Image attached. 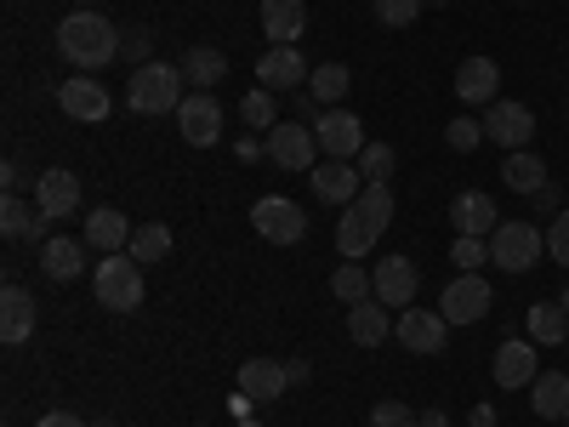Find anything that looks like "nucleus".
<instances>
[{"instance_id": "nucleus-40", "label": "nucleus", "mask_w": 569, "mask_h": 427, "mask_svg": "<svg viewBox=\"0 0 569 427\" xmlns=\"http://www.w3.org/2000/svg\"><path fill=\"white\" fill-rule=\"evenodd\" d=\"M547 257L569 268V211H558V217H552V228H547Z\"/></svg>"}, {"instance_id": "nucleus-18", "label": "nucleus", "mask_w": 569, "mask_h": 427, "mask_svg": "<svg viewBox=\"0 0 569 427\" xmlns=\"http://www.w3.org/2000/svg\"><path fill=\"white\" fill-rule=\"evenodd\" d=\"M257 80H262L268 91H297V86L308 80V63H302L297 46H268V52L257 58Z\"/></svg>"}, {"instance_id": "nucleus-52", "label": "nucleus", "mask_w": 569, "mask_h": 427, "mask_svg": "<svg viewBox=\"0 0 569 427\" xmlns=\"http://www.w3.org/2000/svg\"><path fill=\"white\" fill-rule=\"evenodd\" d=\"M563 427H569V416H563Z\"/></svg>"}, {"instance_id": "nucleus-19", "label": "nucleus", "mask_w": 569, "mask_h": 427, "mask_svg": "<svg viewBox=\"0 0 569 427\" xmlns=\"http://www.w3.org/2000/svg\"><path fill=\"white\" fill-rule=\"evenodd\" d=\"M284 388H291V376H284V365L279 359H246L240 365V394L246 399H257V405H273V399H284Z\"/></svg>"}, {"instance_id": "nucleus-29", "label": "nucleus", "mask_w": 569, "mask_h": 427, "mask_svg": "<svg viewBox=\"0 0 569 427\" xmlns=\"http://www.w3.org/2000/svg\"><path fill=\"white\" fill-rule=\"evenodd\" d=\"M182 75L194 80V91H211V86L228 80V58L217 52V46H194V52L182 58Z\"/></svg>"}, {"instance_id": "nucleus-26", "label": "nucleus", "mask_w": 569, "mask_h": 427, "mask_svg": "<svg viewBox=\"0 0 569 427\" xmlns=\"http://www.w3.org/2000/svg\"><path fill=\"white\" fill-rule=\"evenodd\" d=\"M40 268H46V279H58V285L80 279V268H86V240H63V234H52V240L40 246Z\"/></svg>"}, {"instance_id": "nucleus-3", "label": "nucleus", "mask_w": 569, "mask_h": 427, "mask_svg": "<svg viewBox=\"0 0 569 427\" xmlns=\"http://www.w3.org/2000/svg\"><path fill=\"white\" fill-rule=\"evenodd\" d=\"M182 69H171V63H142V69H131V80H126V103H131V115H177L182 109Z\"/></svg>"}, {"instance_id": "nucleus-51", "label": "nucleus", "mask_w": 569, "mask_h": 427, "mask_svg": "<svg viewBox=\"0 0 569 427\" xmlns=\"http://www.w3.org/2000/svg\"><path fill=\"white\" fill-rule=\"evenodd\" d=\"M240 427H257V421H251V416H246V421H240Z\"/></svg>"}, {"instance_id": "nucleus-7", "label": "nucleus", "mask_w": 569, "mask_h": 427, "mask_svg": "<svg viewBox=\"0 0 569 427\" xmlns=\"http://www.w3.org/2000/svg\"><path fill=\"white\" fill-rule=\"evenodd\" d=\"M313 137H319L325 160H359V155L370 149V142H365V120L348 115V109H325V115H313Z\"/></svg>"}, {"instance_id": "nucleus-43", "label": "nucleus", "mask_w": 569, "mask_h": 427, "mask_svg": "<svg viewBox=\"0 0 569 427\" xmlns=\"http://www.w3.org/2000/svg\"><path fill=\"white\" fill-rule=\"evenodd\" d=\"M34 427H91V421H80L74 410H46V416H40Z\"/></svg>"}, {"instance_id": "nucleus-41", "label": "nucleus", "mask_w": 569, "mask_h": 427, "mask_svg": "<svg viewBox=\"0 0 569 427\" xmlns=\"http://www.w3.org/2000/svg\"><path fill=\"white\" fill-rule=\"evenodd\" d=\"M149 46H154V34L149 29H126V40H120V52H126V63H149Z\"/></svg>"}, {"instance_id": "nucleus-2", "label": "nucleus", "mask_w": 569, "mask_h": 427, "mask_svg": "<svg viewBox=\"0 0 569 427\" xmlns=\"http://www.w3.org/2000/svg\"><path fill=\"white\" fill-rule=\"evenodd\" d=\"M58 52H63L80 75H91V69H103V63L120 58V29H114L103 12L74 7V12L58 23Z\"/></svg>"}, {"instance_id": "nucleus-20", "label": "nucleus", "mask_w": 569, "mask_h": 427, "mask_svg": "<svg viewBox=\"0 0 569 427\" xmlns=\"http://www.w3.org/2000/svg\"><path fill=\"white\" fill-rule=\"evenodd\" d=\"M29 337H34V297L23 285H7V291H0V342L18 348Z\"/></svg>"}, {"instance_id": "nucleus-44", "label": "nucleus", "mask_w": 569, "mask_h": 427, "mask_svg": "<svg viewBox=\"0 0 569 427\" xmlns=\"http://www.w3.org/2000/svg\"><path fill=\"white\" fill-rule=\"evenodd\" d=\"M467 427H496V405H472Z\"/></svg>"}, {"instance_id": "nucleus-42", "label": "nucleus", "mask_w": 569, "mask_h": 427, "mask_svg": "<svg viewBox=\"0 0 569 427\" xmlns=\"http://www.w3.org/2000/svg\"><path fill=\"white\" fill-rule=\"evenodd\" d=\"M0 182H7V195H23V188H29V171H23L18 160H7V166H0Z\"/></svg>"}, {"instance_id": "nucleus-49", "label": "nucleus", "mask_w": 569, "mask_h": 427, "mask_svg": "<svg viewBox=\"0 0 569 427\" xmlns=\"http://www.w3.org/2000/svg\"><path fill=\"white\" fill-rule=\"evenodd\" d=\"M74 7H98V0H74Z\"/></svg>"}, {"instance_id": "nucleus-8", "label": "nucleus", "mask_w": 569, "mask_h": 427, "mask_svg": "<svg viewBox=\"0 0 569 427\" xmlns=\"http://www.w3.org/2000/svg\"><path fill=\"white\" fill-rule=\"evenodd\" d=\"M319 155H325V149H319V137L308 131V120L268 131V160H273L279 171H302V177H308V171L319 166Z\"/></svg>"}, {"instance_id": "nucleus-15", "label": "nucleus", "mask_w": 569, "mask_h": 427, "mask_svg": "<svg viewBox=\"0 0 569 427\" xmlns=\"http://www.w3.org/2000/svg\"><path fill=\"white\" fill-rule=\"evenodd\" d=\"M496 217L501 211H496V200L485 195V188H467V195L450 200V222H456V234H467V240H490V234L501 228Z\"/></svg>"}, {"instance_id": "nucleus-25", "label": "nucleus", "mask_w": 569, "mask_h": 427, "mask_svg": "<svg viewBox=\"0 0 569 427\" xmlns=\"http://www.w3.org/2000/svg\"><path fill=\"white\" fill-rule=\"evenodd\" d=\"M496 86H501L496 58H467V63L456 69V98H461V103H496Z\"/></svg>"}, {"instance_id": "nucleus-12", "label": "nucleus", "mask_w": 569, "mask_h": 427, "mask_svg": "<svg viewBox=\"0 0 569 427\" xmlns=\"http://www.w3.org/2000/svg\"><path fill=\"white\" fill-rule=\"evenodd\" d=\"M370 285H376V302H388V308H410L416 291H421V268L410 257H382L370 268Z\"/></svg>"}, {"instance_id": "nucleus-27", "label": "nucleus", "mask_w": 569, "mask_h": 427, "mask_svg": "<svg viewBox=\"0 0 569 427\" xmlns=\"http://www.w3.org/2000/svg\"><path fill=\"white\" fill-rule=\"evenodd\" d=\"M530 410L541 416V421H563L569 416V376L563 370H541L536 383H530Z\"/></svg>"}, {"instance_id": "nucleus-28", "label": "nucleus", "mask_w": 569, "mask_h": 427, "mask_svg": "<svg viewBox=\"0 0 569 427\" xmlns=\"http://www.w3.org/2000/svg\"><path fill=\"white\" fill-rule=\"evenodd\" d=\"M501 182L512 188V195H541V188H547V166H541V155L512 149L507 166H501Z\"/></svg>"}, {"instance_id": "nucleus-23", "label": "nucleus", "mask_w": 569, "mask_h": 427, "mask_svg": "<svg viewBox=\"0 0 569 427\" xmlns=\"http://www.w3.org/2000/svg\"><path fill=\"white\" fill-rule=\"evenodd\" d=\"M536 342H501L496 348V388H530L536 383Z\"/></svg>"}, {"instance_id": "nucleus-5", "label": "nucleus", "mask_w": 569, "mask_h": 427, "mask_svg": "<svg viewBox=\"0 0 569 427\" xmlns=\"http://www.w3.org/2000/svg\"><path fill=\"white\" fill-rule=\"evenodd\" d=\"M541 251H547V234H541L536 222L507 217V222L490 234V262H496L501 274H530V268L541 262Z\"/></svg>"}, {"instance_id": "nucleus-10", "label": "nucleus", "mask_w": 569, "mask_h": 427, "mask_svg": "<svg viewBox=\"0 0 569 427\" xmlns=\"http://www.w3.org/2000/svg\"><path fill=\"white\" fill-rule=\"evenodd\" d=\"M58 109H63L69 120H80V126H98V120L114 115V98H109V86H103V80L74 75V80L58 86Z\"/></svg>"}, {"instance_id": "nucleus-35", "label": "nucleus", "mask_w": 569, "mask_h": 427, "mask_svg": "<svg viewBox=\"0 0 569 427\" xmlns=\"http://www.w3.org/2000/svg\"><path fill=\"white\" fill-rule=\"evenodd\" d=\"M421 7H427V0H370V12L382 18L388 29H405V23H416V18H421Z\"/></svg>"}, {"instance_id": "nucleus-30", "label": "nucleus", "mask_w": 569, "mask_h": 427, "mask_svg": "<svg viewBox=\"0 0 569 427\" xmlns=\"http://www.w3.org/2000/svg\"><path fill=\"white\" fill-rule=\"evenodd\" d=\"M530 337H536V348H563V337H569L563 302H536L530 308Z\"/></svg>"}, {"instance_id": "nucleus-48", "label": "nucleus", "mask_w": 569, "mask_h": 427, "mask_svg": "<svg viewBox=\"0 0 569 427\" xmlns=\"http://www.w3.org/2000/svg\"><path fill=\"white\" fill-rule=\"evenodd\" d=\"M427 7H450V0H427Z\"/></svg>"}, {"instance_id": "nucleus-16", "label": "nucleus", "mask_w": 569, "mask_h": 427, "mask_svg": "<svg viewBox=\"0 0 569 427\" xmlns=\"http://www.w3.org/2000/svg\"><path fill=\"white\" fill-rule=\"evenodd\" d=\"M34 206H40L46 217H69V211H80V177L63 171V166L40 171V177H34Z\"/></svg>"}, {"instance_id": "nucleus-50", "label": "nucleus", "mask_w": 569, "mask_h": 427, "mask_svg": "<svg viewBox=\"0 0 569 427\" xmlns=\"http://www.w3.org/2000/svg\"><path fill=\"white\" fill-rule=\"evenodd\" d=\"M91 427H114V421H91Z\"/></svg>"}, {"instance_id": "nucleus-22", "label": "nucleus", "mask_w": 569, "mask_h": 427, "mask_svg": "<svg viewBox=\"0 0 569 427\" xmlns=\"http://www.w3.org/2000/svg\"><path fill=\"white\" fill-rule=\"evenodd\" d=\"M348 337H353L359 348H382V342L393 337V319H388V302H376V297L353 302V308H348Z\"/></svg>"}, {"instance_id": "nucleus-37", "label": "nucleus", "mask_w": 569, "mask_h": 427, "mask_svg": "<svg viewBox=\"0 0 569 427\" xmlns=\"http://www.w3.org/2000/svg\"><path fill=\"white\" fill-rule=\"evenodd\" d=\"M445 142H450L456 155H472V149L485 142V120H467V115H461V120H450V126H445Z\"/></svg>"}, {"instance_id": "nucleus-14", "label": "nucleus", "mask_w": 569, "mask_h": 427, "mask_svg": "<svg viewBox=\"0 0 569 427\" xmlns=\"http://www.w3.org/2000/svg\"><path fill=\"white\" fill-rule=\"evenodd\" d=\"M485 137L501 142L507 155H512V149H530V142H536V115H530L525 103H490V115H485Z\"/></svg>"}, {"instance_id": "nucleus-21", "label": "nucleus", "mask_w": 569, "mask_h": 427, "mask_svg": "<svg viewBox=\"0 0 569 427\" xmlns=\"http://www.w3.org/2000/svg\"><path fill=\"white\" fill-rule=\"evenodd\" d=\"M131 234H137V228L126 222V211L103 206V211H91V217H86V234H80V240H86L91 251H103V257H109V251H126V246H131Z\"/></svg>"}, {"instance_id": "nucleus-32", "label": "nucleus", "mask_w": 569, "mask_h": 427, "mask_svg": "<svg viewBox=\"0 0 569 427\" xmlns=\"http://www.w3.org/2000/svg\"><path fill=\"white\" fill-rule=\"evenodd\" d=\"M126 251H131V262H160V257L171 251V228H166V222H142V228L131 234Z\"/></svg>"}, {"instance_id": "nucleus-34", "label": "nucleus", "mask_w": 569, "mask_h": 427, "mask_svg": "<svg viewBox=\"0 0 569 427\" xmlns=\"http://www.w3.org/2000/svg\"><path fill=\"white\" fill-rule=\"evenodd\" d=\"M240 120H246L251 131H262V126L273 131V126H279V103H273V91H268V86L246 91V103H240Z\"/></svg>"}, {"instance_id": "nucleus-39", "label": "nucleus", "mask_w": 569, "mask_h": 427, "mask_svg": "<svg viewBox=\"0 0 569 427\" xmlns=\"http://www.w3.org/2000/svg\"><path fill=\"white\" fill-rule=\"evenodd\" d=\"M370 427H421V410H410L405 399H382L370 410Z\"/></svg>"}, {"instance_id": "nucleus-11", "label": "nucleus", "mask_w": 569, "mask_h": 427, "mask_svg": "<svg viewBox=\"0 0 569 427\" xmlns=\"http://www.w3.org/2000/svg\"><path fill=\"white\" fill-rule=\"evenodd\" d=\"M177 131H182V142H194V149H211L222 137V103L211 91H188L182 109H177Z\"/></svg>"}, {"instance_id": "nucleus-1", "label": "nucleus", "mask_w": 569, "mask_h": 427, "mask_svg": "<svg viewBox=\"0 0 569 427\" xmlns=\"http://www.w3.org/2000/svg\"><path fill=\"white\" fill-rule=\"evenodd\" d=\"M388 222H393V188L388 182H365V195L342 211V222H337V251H342V262H365L370 251H376V240L388 234Z\"/></svg>"}, {"instance_id": "nucleus-38", "label": "nucleus", "mask_w": 569, "mask_h": 427, "mask_svg": "<svg viewBox=\"0 0 569 427\" xmlns=\"http://www.w3.org/2000/svg\"><path fill=\"white\" fill-rule=\"evenodd\" d=\"M353 166L365 171V182H388V177H393V149H388V142H370Z\"/></svg>"}, {"instance_id": "nucleus-6", "label": "nucleus", "mask_w": 569, "mask_h": 427, "mask_svg": "<svg viewBox=\"0 0 569 427\" xmlns=\"http://www.w3.org/2000/svg\"><path fill=\"white\" fill-rule=\"evenodd\" d=\"M251 222L268 246H302L308 240V211L297 200H284V195H262L251 206Z\"/></svg>"}, {"instance_id": "nucleus-45", "label": "nucleus", "mask_w": 569, "mask_h": 427, "mask_svg": "<svg viewBox=\"0 0 569 427\" xmlns=\"http://www.w3.org/2000/svg\"><path fill=\"white\" fill-rule=\"evenodd\" d=\"M284 376H291V383H308L313 365H308V359H284Z\"/></svg>"}, {"instance_id": "nucleus-9", "label": "nucleus", "mask_w": 569, "mask_h": 427, "mask_svg": "<svg viewBox=\"0 0 569 427\" xmlns=\"http://www.w3.org/2000/svg\"><path fill=\"white\" fill-rule=\"evenodd\" d=\"M490 308H496V297H490V285H485L479 274H461V279H450V285H445V297H439L445 325H479Z\"/></svg>"}, {"instance_id": "nucleus-36", "label": "nucleus", "mask_w": 569, "mask_h": 427, "mask_svg": "<svg viewBox=\"0 0 569 427\" xmlns=\"http://www.w3.org/2000/svg\"><path fill=\"white\" fill-rule=\"evenodd\" d=\"M450 262L461 274H479L490 262V240H467V234H456V246H450Z\"/></svg>"}, {"instance_id": "nucleus-13", "label": "nucleus", "mask_w": 569, "mask_h": 427, "mask_svg": "<svg viewBox=\"0 0 569 427\" xmlns=\"http://www.w3.org/2000/svg\"><path fill=\"white\" fill-rule=\"evenodd\" d=\"M308 182H313V195H319L325 206H353V200L365 195V171H359L353 160H319V166L308 171Z\"/></svg>"}, {"instance_id": "nucleus-47", "label": "nucleus", "mask_w": 569, "mask_h": 427, "mask_svg": "<svg viewBox=\"0 0 569 427\" xmlns=\"http://www.w3.org/2000/svg\"><path fill=\"white\" fill-rule=\"evenodd\" d=\"M558 302H563V314H569V285H563V291H558Z\"/></svg>"}, {"instance_id": "nucleus-33", "label": "nucleus", "mask_w": 569, "mask_h": 427, "mask_svg": "<svg viewBox=\"0 0 569 427\" xmlns=\"http://www.w3.org/2000/svg\"><path fill=\"white\" fill-rule=\"evenodd\" d=\"M330 291H337V297H342V302L353 308V302H365V297H376V285H370V274H365L359 262H342L337 274H330Z\"/></svg>"}, {"instance_id": "nucleus-46", "label": "nucleus", "mask_w": 569, "mask_h": 427, "mask_svg": "<svg viewBox=\"0 0 569 427\" xmlns=\"http://www.w3.org/2000/svg\"><path fill=\"white\" fill-rule=\"evenodd\" d=\"M421 427H445V410H439V405H427V410H421Z\"/></svg>"}, {"instance_id": "nucleus-31", "label": "nucleus", "mask_w": 569, "mask_h": 427, "mask_svg": "<svg viewBox=\"0 0 569 427\" xmlns=\"http://www.w3.org/2000/svg\"><path fill=\"white\" fill-rule=\"evenodd\" d=\"M348 86H353V75H348L342 63H319V69L308 75V98L325 103V109H337V103L348 98Z\"/></svg>"}, {"instance_id": "nucleus-17", "label": "nucleus", "mask_w": 569, "mask_h": 427, "mask_svg": "<svg viewBox=\"0 0 569 427\" xmlns=\"http://www.w3.org/2000/svg\"><path fill=\"white\" fill-rule=\"evenodd\" d=\"M445 314H433V308H405L399 314V342L410 348V354H445Z\"/></svg>"}, {"instance_id": "nucleus-4", "label": "nucleus", "mask_w": 569, "mask_h": 427, "mask_svg": "<svg viewBox=\"0 0 569 427\" xmlns=\"http://www.w3.org/2000/svg\"><path fill=\"white\" fill-rule=\"evenodd\" d=\"M91 291H98L103 308L114 314H137L149 285H142V262H131V251H109L98 268H91Z\"/></svg>"}, {"instance_id": "nucleus-24", "label": "nucleus", "mask_w": 569, "mask_h": 427, "mask_svg": "<svg viewBox=\"0 0 569 427\" xmlns=\"http://www.w3.org/2000/svg\"><path fill=\"white\" fill-rule=\"evenodd\" d=\"M308 29V0H262V34L273 46H291Z\"/></svg>"}]
</instances>
